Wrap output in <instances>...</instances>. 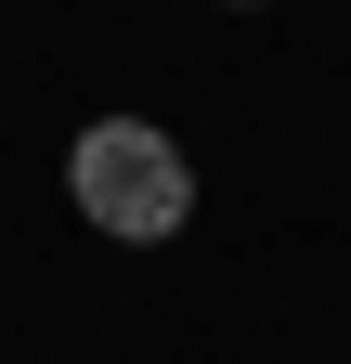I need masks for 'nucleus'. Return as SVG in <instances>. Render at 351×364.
<instances>
[{
  "instance_id": "f257e3e1",
  "label": "nucleus",
  "mask_w": 351,
  "mask_h": 364,
  "mask_svg": "<svg viewBox=\"0 0 351 364\" xmlns=\"http://www.w3.org/2000/svg\"><path fill=\"white\" fill-rule=\"evenodd\" d=\"M65 196H78L92 235L156 247V235H183V221H195V156L169 144L156 117H92V130L65 144Z\"/></svg>"
},
{
  "instance_id": "f03ea898",
  "label": "nucleus",
  "mask_w": 351,
  "mask_h": 364,
  "mask_svg": "<svg viewBox=\"0 0 351 364\" xmlns=\"http://www.w3.org/2000/svg\"><path fill=\"white\" fill-rule=\"evenodd\" d=\"M234 14H247V0H234Z\"/></svg>"
}]
</instances>
